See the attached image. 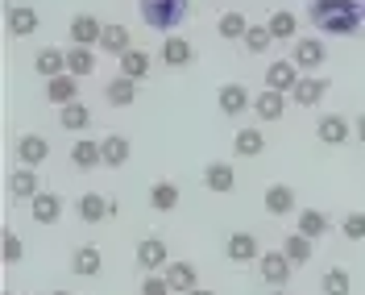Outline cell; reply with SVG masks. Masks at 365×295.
<instances>
[{"instance_id":"cell-8","label":"cell","mask_w":365,"mask_h":295,"mask_svg":"<svg viewBox=\"0 0 365 295\" xmlns=\"http://www.w3.org/2000/svg\"><path fill=\"white\" fill-rule=\"evenodd\" d=\"M228 262H257L262 258V246H257V237H253L250 229H237V233H228Z\"/></svg>"},{"instance_id":"cell-38","label":"cell","mask_w":365,"mask_h":295,"mask_svg":"<svg viewBox=\"0 0 365 295\" xmlns=\"http://www.w3.org/2000/svg\"><path fill=\"white\" fill-rule=\"evenodd\" d=\"M282 254L295 262V266H303V262H312V254H316V246H312V237H303V233H291L287 241H282Z\"/></svg>"},{"instance_id":"cell-18","label":"cell","mask_w":365,"mask_h":295,"mask_svg":"<svg viewBox=\"0 0 365 295\" xmlns=\"http://www.w3.org/2000/svg\"><path fill=\"white\" fill-rule=\"evenodd\" d=\"M38 191H42L38 166H17V171L9 175V196H13V200H34Z\"/></svg>"},{"instance_id":"cell-36","label":"cell","mask_w":365,"mask_h":295,"mask_svg":"<svg viewBox=\"0 0 365 295\" xmlns=\"http://www.w3.org/2000/svg\"><path fill=\"white\" fill-rule=\"evenodd\" d=\"M100 50H104V54H116V59H120L125 50H133V46H129V29H125V25H104Z\"/></svg>"},{"instance_id":"cell-45","label":"cell","mask_w":365,"mask_h":295,"mask_svg":"<svg viewBox=\"0 0 365 295\" xmlns=\"http://www.w3.org/2000/svg\"><path fill=\"white\" fill-rule=\"evenodd\" d=\"M270 295H287V291H282V287H274V291H270Z\"/></svg>"},{"instance_id":"cell-25","label":"cell","mask_w":365,"mask_h":295,"mask_svg":"<svg viewBox=\"0 0 365 295\" xmlns=\"http://www.w3.org/2000/svg\"><path fill=\"white\" fill-rule=\"evenodd\" d=\"M100 150H104V166H125L129 154H133V146H129L125 134H108L104 141H100Z\"/></svg>"},{"instance_id":"cell-42","label":"cell","mask_w":365,"mask_h":295,"mask_svg":"<svg viewBox=\"0 0 365 295\" xmlns=\"http://www.w3.org/2000/svg\"><path fill=\"white\" fill-rule=\"evenodd\" d=\"M141 295H170L166 274H145V279H141Z\"/></svg>"},{"instance_id":"cell-33","label":"cell","mask_w":365,"mask_h":295,"mask_svg":"<svg viewBox=\"0 0 365 295\" xmlns=\"http://www.w3.org/2000/svg\"><path fill=\"white\" fill-rule=\"evenodd\" d=\"M216 34L225 38V42H245V34H250V21H245V13H225L220 21H216Z\"/></svg>"},{"instance_id":"cell-12","label":"cell","mask_w":365,"mask_h":295,"mask_svg":"<svg viewBox=\"0 0 365 295\" xmlns=\"http://www.w3.org/2000/svg\"><path fill=\"white\" fill-rule=\"evenodd\" d=\"M29 216H34L38 225H58V221H63V196L38 191V196L29 200Z\"/></svg>"},{"instance_id":"cell-20","label":"cell","mask_w":365,"mask_h":295,"mask_svg":"<svg viewBox=\"0 0 365 295\" xmlns=\"http://www.w3.org/2000/svg\"><path fill=\"white\" fill-rule=\"evenodd\" d=\"M262 204H266L270 216H287V212H295V187H287V183H270L266 196H262Z\"/></svg>"},{"instance_id":"cell-29","label":"cell","mask_w":365,"mask_h":295,"mask_svg":"<svg viewBox=\"0 0 365 295\" xmlns=\"http://www.w3.org/2000/svg\"><path fill=\"white\" fill-rule=\"evenodd\" d=\"M71 162H75L79 171H91L96 162H104V150H100V141H91V137H79V141L71 146Z\"/></svg>"},{"instance_id":"cell-13","label":"cell","mask_w":365,"mask_h":295,"mask_svg":"<svg viewBox=\"0 0 365 295\" xmlns=\"http://www.w3.org/2000/svg\"><path fill=\"white\" fill-rule=\"evenodd\" d=\"M204 187L212 196H228L232 187H237V171H232V162H207L204 166Z\"/></svg>"},{"instance_id":"cell-21","label":"cell","mask_w":365,"mask_h":295,"mask_svg":"<svg viewBox=\"0 0 365 295\" xmlns=\"http://www.w3.org/2000/svg\"><path fill=\"white\" fill-rule=\"evenodd\" d=\"M253 113L262 116V121H282L287 116V91H262V96H253Z\"/></svg>"},{"instance_id":"cell-15","label":"cell","mask_w":365,"mask_h":295,"mask_svg":"<svg viewBox=\"0 0 365 295\" xmlns=\"http://www.w3.org/2000/svg\"><path fill=\"white\" fill-rule=\"evenodd\" d=\"M34 71H38L42 79H58V75H67V50H58V46H42V50L34 54Z\"/></svg>"},{"instance_id":"cell-22","label":"cell","mask_w":365,"mask_h":295,"mask_svg":"<svg viewBox=\"0 0 365 295\" xmlns=\"http://www.w3.org/2000/svg\"><path fill=\"white\" fill-rule=\"evenodd\" d=\"M200 274H195V262H170L166 266V283H170V291H179V295H191L200 283H195Z\"/></svg>"},{"instance_id":"cell-11","label":"cell","mask_w":365,"mask_h":295,"mask_svg":"<svg viewBox=\"0 0 365 295\" xmlns=\"http://www.w3.org/2000/svg\"><path fill=\"white\" fill-rule=\"evenodd\" d=\"M162 63L166 67H191L195 63V46L187 42L182 34H166L162 38Z\"/></svg>"},{"instance_id":"cell-30","label":"cell","mask_w":365,"mask_h":295,"mask_svg":"<svg viewBox=\"0 0 365 295\" xmlns=\"http://www.w3.org/2000/svg\"><path fill=\"white\" fill-rule=\"evenodd\" d=\"M150 208H154V212H175V208H179V187L170 179H158L150 187Z\"/></svg>"},{"instance_id":"cell-19","label":"cell","mask_w":365,"mask_h":295,"mask_svg":"<svg viewBox=\"0 0 365 295\" xmlns=\"http://www.w3.org/2000/svg\"><path fill=\"white\" fill-rule=\"evenodd\" d=\"M46 100L50 104H58V109H67V104H75L79 100V79L75 75H58V79H46Z\"/></svg>"},{"instance_id":"cell-2","label":"cell","mask_w":365,"mask_h":295,"mask_svg":"<svg viewBox=\"0 0 365 295\" xmlns=\"http://www.w3.org/2000/svg\"><path fill=\"white\" fill-rule=\"evenodd\" d=\"M137 9H141V21L150 29H175V25L187 21L191 0H137Z\"/></svg>"},{"instance_id":"cell-26","label":"cell","mask_w":365,"mask_h":295,"mask_svg":"<svg viewBox=\"0 0 365 295\" xmlns=\"http://www.w3.org/2000/svg\"><path fill=\"white\" fill-rule=\"evenodd\" d=\"M67 71L75 75V79L96 75V50H91V46H71L67 50Z\"/></svg>"},{"instance_id":"cell-6","label":"cell","mask_w":365,"mask_h":295,"mask_svg":"<svg viewBox=\"0 0 365 295\" xmlns=\"http://www.w3.org/2000/svg\"><path fill=\"white\" fill-rule=\"evenodd\" d=\"M75 212H79V221L100 225L104 216H113V212H116V200L100 196V191H83V196H79V204H75Z\"/></svg>"},{"instance_id":"cell-14","label":"cell","mask_w":365,"mask_h":295,"mask_svg":"<svg viewBox=\"0 0 365 295\" xmlns=\"http://www.w3.org/2000/svg\"><path fill=\"white\" fill-rule=\"evenodd\" d=\"M100 34H104V25L96 21L91 13H75L71 17V46H100Z\"/></svg>"},{"instance_id":"cell-43","label":"cell","mask_w":365,"mask_h":295,"mask_svg":"<svg viewBox=\"0 0 365 295\" xmlns=\"http://www.w3.org/2000/svg\"><path fill=\"white\" fill-rule=\"evenodd\" d=\"M353 134L361 137V146H365V113H361V116H357V129H353Z\"/></svg>"},{"instance_id":"cell-10","label":"cell","mask_w":365,"mask_h":295,"mask_svg":"<svg viewBox=\"0 0 365 295\" xmlns=\"http://www.w3.org/2000/svg\"><path fill=\"white\" fill-rule=\"evenodd\" d=\"M295 67L299 71H319L324 63H328V50H324V42L319 38H295Z\"/></svg>"},{"instance_id":"cell-31","label":"cell","mask_w":365,"mask_h":295,"mask_svg":"<svg viewBox=\"0 0 365 295\" xmlns=\"http://www.w3.org/2000/svg\"><path fill=\"white\" fill-rule=\"evenodd\" d=\"M104 96H108V104L113 109H129L137 100V79H125V75H116L113 84L104 88Z\"/></svg>"},{"instance_id":"cell-46","label":"cell","mask_w":365,"mask_h":295,"mask_svg":"<svg viewBox=\"0 0 365 295\" xmlns=\"http://www.w3.org/2000/svg\"><path fill=\"white\" fill-rule=\"evenodd\" d=\"M50 295H75V291H50Z\"/></svg>"},{"instance_id":"cell-24","label":"cell","mask_w":365,"mask_h":295,"mask_svg":"<svg viewBox=\"0 0 365 295\" xmlns=\"http://www.w3.org/2000/svg\"><path fill=\"white\" fill-rule=\"evenodd\" d=\"M46 154H50V141H46L42 134H25L21 141H17V159H21L25 166H38V162H46Z\"/></svg>"},{"instance_id":"cell-35","label":"cell","mask_w":365,"mask_h":295,"mask_svg":"<svg viewBox=\"0 0 365 295\" xmlns=\"http://www.w3.org/2000/svg\"><path fill=\"white\" fill-rule=\"evenodd\" d=\"M232 150H237V159H257L266 150V137H262V129H237Z\"/></svg>"},{"instance_id":"cell-37","label":"cell","mask_w":365,"mask_h":295,"mask_svg":"<svg viewBox=\"0 0 365 295\" xmlns=\"http://www.w3.org/2000/svg\"><path fill=\"white\" fill-rule=\"evenodd\" d=\"M295 233H303V237H312V241H316V237L328 233V216H324L319 208H303V212H299V229H295Z\"/></svg>"},{"instance_id":"cell-44","label":"cell","mask_w":365,"mask_h":295,"mask_svg":"<svg viewBox=\"0 0 365 295\" xmlns=\"http://www.w3.org/2000/svg\"><path fill=\"white\" fill-rule=\"evenodd\" d=\"M191 295H216V291H204V287H195V291H191Z\"/></svg>"},{"instance_id":"cell-39","label":"cell","mask_w":365,"mask_h":295,"mask_svg":"<svg viewBox=\"0 0 365 295\" xmlns=\"http://www.w3.org/2000/svg\"><path fill=\"white\" fill-rule=\"evenodd\" d=\"M270 46H274L270 25H250V34H245V50H250V54H266Z\"/></svg>"},{"instance_id":"cell-28","label":"cell","mask_w":365,"mask_h":295,"mask_svg":"<svg viewBox=\"0 0 365 295\" xmlns=\"http://www.w3.org/2000/svg\"><path fill=\"white\" fill-rule=\"evenodd\" d=\"M270 34H274V42H295V29H299V17L291 13V9H274L270 13Z\"/></svg>"},{"instance_id":"cell-9","label":"cell","mask_w":365,"mask_h":295,"mask_svg":"<svg viewBox=\"0 0 365 295\" xmlns=\"http://www.w3.org/2000/svg\"><path fill=\"white\" fill-rule=\"evenodd\" d=\"M299 79H303V75H299L295 59H278V63L266 67V88H270V91H287V96H291Z\"/></svg>"},{"instance_id":"cell-47","label":"cell","mask_w":365,"mask_h":295,"mask_svg":"<svg viewBox=\"0 0 365 295\" xmlns=\"http://www.w3.org/2000/svg\"><path fill=\"white\" fill-rule=\"evenodd\" d=\"M0 295H17V291H0Z\"/></svg>"},{"instance_id":"cell-1","label":"cell","mask_w":365,"mask_h":295,"mask_svg":"<svg viewBox=\"0 0 365 295\" xmlns=\"http://www.w3.org/2000/svg\"><path fill=\"white\" fill-rule=\"evenodd\" d=\"M307 21L324 29L328 38H353L365 25V4L361 0H312L307 4Z\"/></svg>"},{"instance_id":"cell-4","label":"cell","mask_w":365,"mask_h":295,"mask_svg":"<svg viewBox=\"0 0 365 295\" xmlns=\"http://www.w3.org/2000/svg\"><path fill=\"white\" fill-rule=\"evenodd\" d=\"M38 25H42V17H38V9H29V4H9V9H4V29H9L13 38L38 34Z\"/></svg>"},{"instance_id":"cell-32","label":"cell","mask_w":365,"mask_h":295,"mask_svg":"<svg viewBox=\"0 0 365 295\" xmlns=\"http://www.w3.org/2000/svg\"><path fill=\"white\" fill-rule=\"evenodd\" d=\"M319 291L324 295H353V274L344 266H328L324 279H319Z\"/></svg>"},{"instance_id":"cell-40","label":"cell","mask_w":365,"mask_h":295,"mask_svg":"<svg viewBox=\"0 0 365 295\" xmlns=\"http://www.w3.org/2000/svg\"><path fill=\"white\" fill-rule=\"evenodd\" d=\"M0 246H4V262H21L25 258V246H21V237H17L13 229L0 233Z\"/></svg>"},{"instance_id":"cell-27","label":"cell","mask_w":365,"mask_h":295,"mask_svg":"<svg viewBox=\"0 0 365 295\" xmlns=\"http://www.w3.org/2000/svg\"><path fill=\"white\" fill-rule=\"evenodd\" d=\"M150 67H154V59H150L145 50H137V46L120 54V75H125V79H145Z\"/></svg>"},{"instance_id":"cell-34","label":"cell","mask_w":365,"mask_h":295,"mask_svg":"<svg viewBox=\"0 0 365 295\" xmlns=\"http://www.w3.org/2000/svg\"><path fill=\"white\" fill-rule=\"evenodd\" d=\"M58 121H63V129H71V134H83V129H91V109L75 100L67 109H58Z\"/></svg>"},{"instance_id":"cell-23","label":"cell","mask_w":365,"mask_h":295,"mask_svg":"<svg viewBox=\"0 0 365 295\" xmlns=\"http://www.w3.org/2000/svg\"><path fill=\"white\" fill-rule=\"evenodd\" d=\"M104 266V254L96 250V246H79V250L71 254V271L79 274V279H96Z\"/></svg>"},{"instance_id":"cell-7","label":"cell","mask_w":365,"mask_h":295,"mask_svg":"<svg viewBox=\"0 0 365 295\" xmlns=\"http://www.w3.org/2000/svg\"><path fill=\"white\" fill-rule=\"evenodd\" d=\"M216 104H220V113L225 116H241L253 109V96L245 84H225V88L216 91Z\"/></svg>"},{"instance_id":"cell-41","label":"cell","mask_w":365,"mask_h":295,"mask_svg":"<svg viewBox=\"0 0 365 295\" xmlns=\"http://www.w3.org/2000/svg\"><path fill=\"white\" fill-rule=\"evenodd\" d=\"M341 233L349 241H365V212H349L341 221Z\"/></svg>"},{"instance_id":"cell-16","label":"cell","mask_w":365,"mask_h":295,"mask_svg":"<svg viewBox=\"0 0 365 295\" xmlns=\"http://www.w3.org/2000/svg\"><path fill=\"white\" fill-rule=\"evenodd\" d=\"M316 137L324 146H344V141L353 137V129H349V121H344L341 113H328V116L316 121Z\"/></svg>"},{"instance_id":"cell-17","label":"cell","mask_w":365,"mask_h":295,"mask_svg":"<svg viewBox=\"0 0 365 295\" xmlns=\"http://www.w3.org/2000/svg\"><path fill=\"white\" fill-rule=\"evenodd\" d=\"M291 96H295L299 109H316L319 100L328 96V79H324V75H303V79L295 84V91H291Z\"/></svg>"},{"instance_id":"cell-5","label":"cell","mask_w":365,"mask_h":295,"mask_svg":"<svg viewBox=\"0 0 365 295\" xmlns=\"http://www.w3.org/2000/svg\"><path fill=\"white\" fill-rule=\"evenodd\" d=\"M257 262H262V279H266L270 287H287V279H291V271H295V262H291L282 250H266Z\"/></svg>"},{"instance_id":"cell-3","label":"cell","mask_w":365,"mask_h":295,"mask_svg":"<svg viewBox=\"0 0 365 295\" xmlns=\"http://www.w3.org/2000/svg\"><path fill=\"white\" fill-rule=\"evenodd\" d=\"M137 266L145 274H158L170 266V250H166V241L162 237H141L137 241Z\"/></svg>"}]
</instances>
